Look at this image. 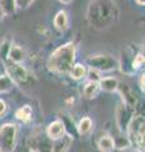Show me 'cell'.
<instances>
[{
    "instance_id": "obj_1",
    "label": "cell",
    "mask_w": 145,
    "mask_h": 152,
    "mask_svg": "<svg viewBox=\"0 0 145 152\" xmlns=\"http://www.w3.org/2000/svg\"><path fill=\"white\" fill-rule=\"evenodd\" d=\"M87 20L97 31L107 29L120 18V9L114 0H92L87 8Z\"/></svg>"
},
{
    "instance_id": "obj_2",
    "label": "cell",
    "mask_w": 145,
    "mask_h": 152,
    "mask_svg": "<svg viewBox=\"0 0 145 152\" xmlns=\"http://www.w3.org/2000/svg\"><path fill=\"white\" fill-rule=\"evenodd\" d=\"M76 45L73 42H67L57 47L49 55L47 61V67L50 72L57 75H68L76 61Z\"/></svg>"
},
{
    "instance_id": "obj_3",
    "label": "cell",
    "mask_w": 145,
    "mask_h": 152,
    "mask_svg": "<svg viewBox=\"0 0 145 152\" xmlns=\"http://www.w3.org/2000/svg\"><path fill=\"white\" fill-rule=\"evenodd\" d=\"M144 126L145 118L141 113H135L130 121L125 134L128 136L130 145L135 147V150L144 152Z\"/></svg>"
},
{
    "instance_id": "obj_4",
    "label": "cell",
    "mask_w": 145,
    "mask_h": 152,
    "mask_svg": "<svg viewBox=\"0 0 145 152\" xmlns=\"http://www.w3.org/2000/svg\"><path fill=\"white\" fill-rule=\"evenodd\" d=\"M4 64V69H5V74L9 76V79L13 81L14 85L18 86H29L33 81L32 74L28 71L22 64H15L12 61L6 60Z\"/></svg>"
},
{
    "instance_id": "obj_5",
    "label": "cell",
    "mask_w": 145,
    "mask_h": 152,
    "mask_svg": "<svg viewBox=\"0 0 145 152\" xmlns=\"http://www.w3.org/2000/svg\"><path fill=\"white\" fill-rule=\"evenodd\" d=\"M19 127L15 123L8 122L0 126V151L13 152L18 143Z\"/></svg>"
},
{
    "instance_id": "obj_6",
    "label": "cell",
    "mask_w": 145,
    "mask_h": 152,
    "mask_svg": "<svg viewBox=\"0 0 145 152\" xmlns=\"http://www.w3.org/2000/svg\"><path fill=\"white\" fill-rule=\"evenodd\" d=\"M86 64L90 66V69H95L99 72H110L114 71L119 66L118 60L111 55L107 53H97V55H91L90 57L86 58Z\"/></svg>"
},
{
    "instance_id": "obj_7",
    "label": "cell",
    "mask_w": 145,
    "mask_h": 152,
    "mask_svg": "<svg viewBox=\"0 0 145 152\" xmlns=\"http://www.w3.org/2000/svg\"><path fill=\"white\" fill-rule=\"evenodd\" d=\"M28 147L30 152H52V141L43 131L37 129L28 138Z\"/></svg>"
},
{
    "instance_id": "obj_8",
    "label": "cell",
    "mask_w": 145,
    "mask_h": 152,
    "mask_svg": "<svg viewBox=\"0 0 145 152\" xmlns=\"http://www.w3.org/2000/svg\"><path fill=\"white\" fill-rule=\"evenodd\" d=\"M134 114H135L134 109L130 108L128 104H125L124 102H120L118 104L116 112H115V119H116V126H118L119 131L121 133L126 132V128H128Z\"/></svg>"
},
{
    "instance_id": "obj_9",
    "label": "cell",
    "mask_w": 145,
    "mask_h": 152,
    "mask_svg": "<svg viewBox=\"0 0 145 152\" xmlns=\"http://www.w3.org/2000/svg\"><path fill=\"white\" fill-rule=\"evenodd\" d=\"M135 53H136V51H134L133 46L128 47V48H125L123 52H121L120 62H118L121 74L128 75V76H131L135 74V70L133 67V61H134Z\"/></svg>"
},
{
    "instance_id": "obj_10",
    "label": "cell",
    "mask_w": 145,
    "mask_h": 152,
    "mask_svg": "<svg viewBox=\"0 0 145 152\" xmlns=\"http://www.w3.org/2000/svg\"><path fill=\"white\" fill-rule=\"evenodd\" d=\"M44 133L52 142L57 141L59 138H62L64 134H67L66 123H64L62 119H54L47 126Z\"/></svg>"
},
{
    "instance_id": "obj_11",
    "label": "cell",
    "mask_w": 145,
    "mask_h": 152,
    "mask_svg": "<svg viewBox=\"0 0 145 152\" xmlns=\"http://www.w3.org/2000/svg\"><path fill=\"white\" fill-rule=\"evenodd\" d=\"M118 91L121 95V102H124L130 108H133L134 112L136 110V108L139 107V96L136 95V93L128 84H121V83H119Z\"/></svg>"
},
{
    "instance_id": "obj_12",
    "label": "cell",
    "mask_w": 145,
    "mask_h": 152,
    "mask_svg": "<svg viewBox=\"0 0 145 152\" xmlns=\"http://www.w3.org/2000/svg\"><path fill=\"white\" fill-rule=\"evenodd\" d=\"M27 58V52L23 48L22 46L17 45V43H12L10 48H9V53H8V60L15 64H22L24 62V60Z\"/></svg>"
},
{
    "instance_id": "obj_13",
    "label": "cell",
    "mask_w": 145,
    "mask_h": 152,
    "mask_svg": "<svg viewBox=\"0 0 145 152\" xmlns=\"http://www.w3.org/2000/svg\"><path fill=\"white\" fill-rule=\"evenodd\" d=\"M72 143H73V137L67 133L62 138L52 142V152H67L69 147L72 146Z\"/></svg>"
},
{
    "instance_id": "obj_14",
    "label": "cell",
    "mask_w": 145,
    "mask_h": 152,
    "mask_svg": "<svg viewBox=\"0 0 145 152\" xmlns=\"http://www.w3.org/2000/svg\"><path fill=\"white\" fill-rule=\"evenodd\" d=\"M69 24V19H68V14L66 10H59L53 18V26L57 31L59 32H64L68 29Z\"/></svg>"
},
{
    "instance_id": "obj_15",
    "label": "cell",
    "mask_w": 145,
    "mask_h": 152,
    "mask_svg": "<svg viewBox=\"0 0 145 152\" xmlns=\"http://www.w3.org/2000/svg\"><path fill=\"white\" fill-rule=\"evenodd\" d=\"M119 80L116 77H112V76H107V77H102L99 85H100V90L105 93H115L118 91V88H119Z\"/></svg>"
},
{
    "instance_id": "obj_16",
    "label": "cell",
    "mask_w": 145,
    "mask_h": 152,
    "mask_svg": "<svg viewBox=\"0 0 145 152\" xmlns=\"http://www.w3.org/2000/svg\"><path fill=\"white\" fill-rule=\"evenodd\" d=\"M97 148L100 152H112L115 151V143H114V137L109 134L100 136L97 140Z\"/></svg>"
},
{
    "instance_id": "obj_17",
    "label": "cell",
    "mask_w": 145,
    "mask_h": 152,
    "mask_svg": "<svg viewBox=\"0 0 145 152\" xmlns=\"http://www.w3.org/2000/svg\"><path fill=\"white\" fill-rule=\"evenodd\" d=\"M15 118L19 122L24 123V124H28V123L32 121V118H33V109H32L30 105L25 104V105L20 107L15 112Z\"/></svg>"
},
{
    "instance_id": "obj_18",
    "label": "cell",
    "mask_w": 145,
    "mask_h": 152,
    "mask_svg": "<svg viewBox=\"0 0 145 152\" xmlns=\"http://www.w3.org/2000/svg\"><path fill=\"white\" fill-rule=\"evenodd\" d=\"M92 128H93V122L90 117H83L79 119V122L77 123V133L79 136H87L92 132Z\"/></svg>"
},
{
    "instance_id": "obj_19",
    "label": "cell",
    "mask_w": 145,
    "mask_h": 152,
    "mask_svg": "<svg viewBox=\"0 0 145 152\" xmlns=\"http://www.w3.org/2000/svg\"><path fill=\"white\" fill-rule=\"evenodd\" d=\"M100 85L99 83H95V81H87L83 86L82 90V94L86 99H95L97 95L100 94Z\"/></svg>"
},
{
    "instance_id": "obj_20",
    "label": "cell",
    "mask_w": 145,
    "mask_h": 152,
    "mask_svg": "<svg viewBox=\"0 0 145 152\" xmlns=\"http://www.w3.org/2000/svg\"><path fill=\"white\" fill-rule=\"evenodd\" d=\"M86 74H87V67L86 65L83 64H74L72 66L71 71H69V77L76 80V81H79V80L86 79Z\"/></svg>"
},
{
    "instance_id": "obj_21",
    "label": "cell",
    "mask_w": 145,
    "mask_h": 152,
    "mask_svg": "<svg viewBox=\"0 0 145 152\" xmlns=\"http://www.w3.org/2000/svg\"><path fill=\"white\" fill-rule=\"evenodd\" d=\"M14 88V84L6 74L0 75V94H6L10 93Z\"/></svg>"
},
{
    "instance_id": "obj_22",
    "label": "cell",
    "mask_w": 145,
    "mask_h": 152,
    "mask_svg": "<svg viewBox=\"0 0 145 152\" xmlns=\"http://www.w3.org/2000/svg\"><path fill=\"white\" fill-rule=\"evenodd\" d=\"M114 143H115V150L118 148L120 151H125L128 150L130 146V141L128 138V136L125 134V133H121V134L119 137H115L114 138Z\"/></svg>"
},
{
    "instance_id": "obj_23",
    "label": "cell",
    "mask_w": 145,
    "mask_h": 152,
    "mask_svg": "<svg viewBox=\"0 0 145 152\" xmlns=\"http://www.w3.org/2000/svg\"><path fill=\"white\" fill-rule=\"evenodd\" d=\"M0 7H1L5 15H12L17 10L14 0H0Z\"/></svg>"
},
{
    "instance_id": "obj_24",
    "label": "cell",
    "mask_w": 145,
    "mask_h": 152,
    "mask_svg": "<svg viewBox=\"0 0 145 152\" xmlns=\"http://www.w3.org/2000/svg\"><path fill=\"white\" fill-rule=\"evenodd\" d=\"M12 46V41L9 38H5L1 43H0V60L1 62H5L8 60V53H9V48Z\"/></svg>"
},
{
    "instance_id": "obj_25",
    "label": "cell",
    "mask_w": 145,
    "mask_h": 152,
    "mask_svg": "<svg viewBox=\"0 0 145 152\" xmlns=\"http://www.w3.org/2000/svg\"><path fill=\"white\" fill-rule=\"evenodd\" d=\"M144 62H145L144 53H141V52H136V53H135V56H134V61H133V67H134V70H135V72L143 67Z\"/></svg>"
},
{
    "instance_id": "obj_26",
    "label": "cell",
    "mask_w": 145,
    "mask_h": 152,
    "mask_svg": "<svg viewBox=\"0 0 145 152\" xmlns=\"http://www.w3.org/2000/svg\"><path fill=\"white\" fill-rule=\"evenodd\" d=\"M86 77H87V81H95V83H99L100 80L102 79V76H101V72H99V71L95 70V69H87Z\"/></svg>"
},
{
    "instance_id": "obj_27",
    "label": "cell",
    "mask_w": 145,
    "mask_h": 152,
    "mask_svg": "<svg viewBox=\"0 0 145 152\" xmlns=\"http://www.w3.org/2000/svg\"><path fill=\"white\" fill-rule=\"evenodd\" d=\"M34 1L35 0H14V3H15V8L20 9V10H25V9H28Z\"/></svg>"
},
{
    "instance_id": "obj_28",
    "label": "cell",
    "mask_w": 145,
    "mask_h": 152,
    "mask_svg": "<svg viewBox=\"0 0 145 152\" xmlns=\"http://www.w3.org/2000/svg\"><path fill=\"white\" fill-rule=\"evenodd\" d=\"M6 110H8V104L5 103L4 99H0V118H3L5 115Z\"/></svg>"
},
{
    "instance_id": "obj_29",
    "label": "cell",
    "mask_w": 145,
    "mask_h": 152,
    "mask_svg": "<svg viewBox=\"0 0 145 152\" xmlns=\"http://www.w3.org/2000/svg\"><path fill=\"white\" fill-rule=\"evenodd\" d=\"M145 75H144V72L140 75V77H139V86H140V90H141V91L144 93L145 91Z\"/></svg>"
},
{
    "instance_id": "obj_30",
    "label": "cell",
    "mask_w": 145,
    "mask_h": 152,
    "mask_svg": "<svg viewBox=\"0 0 145 152\" xmlns=\"http://www.w3.org/2000/svg\"><path fill=\"white\" fill-rule=\"evenodd\" d=\"M135 3H136L138 5H140V7H144L145 5V0H135Z\"/></svg>"
},
{
    "instance_id": "obj_31",
    "label": "cell",
    "mask_w": 145,
    "mask_h": 152,
    "mask_svg": "<svg viewBox=\"0 0 145 152\" xmlns=\"http://www.w3.org/2000/svg\"><path fill=\"white\" fill-rule=\"evenodd\" d=\"M58 1H59V3H62V4H66V5H67V4H71L73 0H58Z\"/></svg>"
},
{
    "instance_id": "obj_32",
    "label": "cell",
    "mask_w": 145,
    "mask_h": 152,
    "mask_svg": "<svg viewBox=\"0 0 145 152\" xmlns=\"http://www.w3.org/2000/svg\"><path fill=\"white\" fill-rule=\"evenodd\" d=\"M4 17H5V14H4L1 7H0V23H1V20H3V18H4Z\"/></svg>"
},
{
    "instance_id": "obj_33",
    "label": "cell",
    "mask_w": 145,
    "mask_h": 152,
    "mask_svg": "<svg viewBox=\"0 0 145 152\" xmlns=\"http://www.w3.org/2000/svg\"><path fill=\"white\" fill-rule=\"evenodd\" d=\"M128 152H141V151H138V150H134V151H128Z\"/></svg>"
},
{
    "instance_id": "obj_34",
    "label": "cell",
    "mask_w": 145,
    "mask_h": 152,
    "mask_svg": "<svg viewBox=\"0 0 145 152\" xmlns=\"http://www.w3.org/2000/svg\"><path fill=\"white\" fill-rule=\"evenodd\" d=\"M0 152H1V151H0Z\"/></svg>"
}]
</instances>
